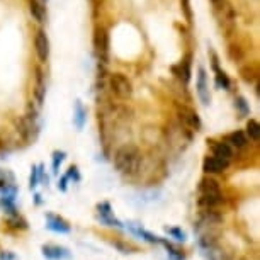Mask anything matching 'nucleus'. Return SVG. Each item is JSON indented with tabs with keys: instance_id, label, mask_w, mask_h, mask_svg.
Instances as JSON below:
<instances>
[{
	"instance_id": "nucleus-1",
	"label": "nucleus",
	"mask_w": 260,
	"mask_h": 260,
	"mask_svg": "<svg viewBox=\"0 0 260 260\" xmlns=\"http://www.w3.org/2000/svg\"><path fill=\"white\" fill-rule=\"evenodd\" d=\"M143 155L136 145H122L114 153L116 169L124 175H136L140 172Z\"/></svg>"
},
{
	"instance_id": "nucleus-2",
	"label": "nucleus",
	"mask_w": 260,
	"mask_h": 260,
	"mask_svg": "<svg viewBox=\"0 0 260 260\" xmlns=\"http://www.w3.org/2000/svg\"><path fill=\"white\" fill-rule=\"evenodd\" d=\"M109 87L112 94H116L119 99H129L133 95V85L122 73H112L109 77Z\"/></svg>"
},
{
	"instance_id": "nucleus-3",
	"label": "nucleus",
	"mask_w": 260,
	"mask_h": 260,
	"mask_svg": "<svg viewBox=\"0 0 260 260\" xmlns=\"http://www.w3.org/2000/svg\"><path fill=\"white\" fill-rule=\"evenodd\" d=\"M97 219L106 224V226H111V228H117V230H122L124 228V224H122L119 219L116 218L114 213H112V208L109 203H101L97 204Z\"/></svg>"
},
{
	"instance_id": "nucleus-4",
	"label": "nucleus",
	"mask_w": 260,
	"mask_h": 260,
	"mask_svg": "<svg viewBox=\"0 0 260 260\" xmlns=\"http://www.w3.org/2000/svg\"><path fill=\"white\" fill-rule=\"evenodd\" d=\"M41 252L46 260H72V252L67 247H61V245H43Z\"/></svg>"
},
{
	"instance_id": "nucleus-5",
	"label": "nucleus",
	"mask_w": 260,
	"mask_h": 260,
	"mask_svg": "<svg viewBox=\"0 0 260 260\" xmlns=\"http://www.w3.org/2000/svg\"><path fill=\"white\" fill-rule=\"evenodd\" d=\"M46 228L53 233H60V235H68L72 232L70 223H68L65 218H61V216H58V214H53V213L46 214Z\"/></svg>"
},
{
	"instance_id": "nucleus-6",
	"label": "nucleus",
	"mask_w": 260,
	"mask_h": 260,
	"mask_svg": "<svg viewBox=\"0 0 260 260\" xmlns=\"http://www.w3.org/2000/svg\"><path fill=\"white\" fill-rule=\"evenodd\" d=\"M228 167H230V160L218 158V156H214V155L208 156V158H204V161H203V170L206 172V174H209V175L223 174Z\"/></svg>"
},
{
	"instance_id": "nucleus-7",
	"label": "nucleus",
	"mask_w": 260,
	"mask_h": 260,
	"mask_svg": "<svg viewBox=\"0 0 260 260\" xmlns=\"http://www.w3.org/2000/svg\"><path fill=\"white\" fill-rule=\"evenodd\" d=\"M34 48H36L39 61H46L50 56V39H48L45 31H38L36 38H34Z\"/></svg>"
},
{
	"instance_id": "nucleus-8",
	"label": "nucleus",
	"mask_w": 260,
	"mask_h": 260,
	"mask_svg": "<svg viewBox=\"0 0 260 260\" xmlns=\"http://www.w3.org/2000/svg\"><path fill=\"white\" fill-rule=\"evenodd\" d=\"M95 48L101 60L107 61V58H109V34L104 27H99L95 32Z\"/></svg>"
},
{
	"instance_id": "nucleus-9",
	"label": "nucleus",
	"mask_w": 260,
	"mask_h": 260,
	"mask_svg": "<svg viewBox=\"0 0 260 260\" xmlns=\"http://www.w3.org/2000/svg\"><path fill=\"white\" fill-rule=\"evenodd\" d=\"M198 95L203 104H209L211 101V95H209V85H208V75H206V70L203 67L198 68Z\"/></svg>"
},
{
	"instance_id": "nucleus-10",
	"label": "nucleus",
	"mask_w": 260,
	"mask_h": 260,
	"mask_svg": "<svg viewBox=\"0 0 260 260\" xmlns=\"http://www.w3.org/2000/svg\"><path fill=\"white\" fill-rule=\"evenodd\" d=\"M224 203V196L221 194H201L198 199L199 208H218Z\"/></svg>"
},
{
	"instance_id": "nucleus-11",
	"label": "nucleus",
	"mask_w": 260,
	"mask_h": 260,
	"mask_svg": "<svg viewBox=\"0 0 260 260\" xmlns=\"http://www.w3.org/2000/svg\"><path fill=\"white\" fill-rule=\"evenodd\" d=\"M127 230H129L131 233L136 235V237H140L141 240H145V242L148 243H160V237H156V235H153L151 232H148V230L141 228L140 224H133V223H127Z\"/></svg>"
},
{
	"instance_id": "nucleus-12",
	"label": "nucleus",
	"mask_w": 260,
	"mask_h": 260,
	"mask_svg": "<svg viewBox=\"0 0 260 260\" xmlns=\"http://www.w3.org/2000/svg\"><path fill=\"white\" fill-rule=\"evenodd\" d=\"M199 192L201 194H221V185L213 177H204L199 182Z\"/></svg>"
},
{
	"instance_id": "nucleus-13",
	"label": "nucleus",
	"mask_w": 260,
	"mask_h": 260,
	"mask_svg": "<svg viewBox=\"0 0 260 260\" xmlns=\"http://www.w3.org/2000/svg\"><path fill=\"white\" fill-rule=\"evenodd\" d=\"M85 121H87V111L85 107L82 106L80 101H75V107H73V124L78 131L83 129L85 126Z\"/></svg>"
},
{
	"instance_id": "nucleus-14",
	"label": "nucleus",
	"mask_w": 260,
	"mask_h": 260,
	"mask_svg": "<svg viewBox=\"0 0 260 260\" xmlns=\"http://www.w3.org/2000/svg\"><path fill=\"white\" fill-rule=\"evenodd\" d=\"M29 12H31L32 19L39 24L46 21V9L43 7V4L39 0H29Z\"/></svg>"
},
{
	"instance_id": "nucleus-15",
	"label": "nucleus",
	"mask_w": 260,
	"mask_h": 260,
	"mask_svg": "<svg viewBox=\"0 0 260 260\" xmlns=\"http://www.w3.org/2000/svg\"><path fill=\"white\" fill-rule=\"evenodd\" d=\"M213 155L223 160H232L233 158V146H230L226 141H219V143L213 145Z\"/></svg>"
},
{
	"instance_id": "nucleus-16",
	"label": "nucleus",
	"mask_w": 260,
	"mask_h": 260,
	"mask_svg": "<svg viewBox=\"0 0 260 260\" xmlns=\"http://www.w3.org/2000/svg\"><path fill=\"white\" fill-rule=\"evenodd\" d=\"M160 243L165 247L167 253H169V257H170L172 260H185V258H187V255L184 253V250H182V248L175 247V245L172 243V242H169L167 238H160Z\"/></svg>"
},
{
	"instance_id": "nucleus-17",
	"label": "nucleus",
	"mask_w": 260,
	"mask_h": 260,
	"mask_svg": "<svg viewBox=\"0 0 260 260\" xmlns=\"http://www.w3.org/2000/svg\"><path fill=\"white\" fill-rule=\"evenodd\" d=\"M180 119H184L185 124L190 126V127H196V129L201 126V121H199L198 114H196V111H192L190 107H185V106L180 107Z\"/></svg>"
},
{
	"instance_id": "nucleus-18",
	"label": "nucleus",
	"mask_w": 260,
	"mask_h": 260,
	"mask_svg": "<svg viewBox=\"0 0 260 260\" xmlns=\"http://www.w3.org/2000/svg\"><path fill=\"white\" fill-rule=\"evenodd\" d=\"M226 143L235 148H245L248 145V136L243 131H233L226 136Z\"/></svg>"
},
{
	"instance_id": "nucleus-19",
	"label": "nucleus",
	"mask_w": 260,
	"mask_h": 260,
	"mask_svg": "<svg viewBox=\"0 0 260 260\" xmlns=\"http://www.w3.org/2000/svg\"><path fill=\"white\" fill-rule=\"evenodd\" d=\"M111 245L121 253H136V252H140L138 247H135L133 243L126 242V240H112Z\"/></svg>"
},
{
	"instance_id": "nucleus-20",
	"label": "nucleus",
	"mask_w": 260,
	"mask_h": 260,
	"mask_svg": "<svg viewBox=\"0 0 260 260\" xmlns=\"http://www.w3.org/2000/svg\"><path fill=\"white\" fill-rule=\"evenodd\" d=\"M7 224L11 226L12 230H17V232H24V230L29 228V224L26 219L22 218L21 214H16V216H9L7 219Z\"/></svg>"
},
{
	"instance_id": "nucleus-21",
	"label": "nucleus",
	"mask_w": 260,
	"mask_h": 260,
	"mask_svg": "<svg viewBox=\"0 0 260 260\" xmlns=\"http://www.w3.org/2000/svg\"><path fill=\"white\" fill-rule=\"evenodd\" d=\"M240 75H242V78L245 82L253 83V82H257L258 72H257V68L252 67V65H245V67L240 68Z\"/></svg>"
},
{
	"instance_id": "nucleus-22",
	"label": "nucleus",
	"mask_w": 260,
	"mask_h": 260,
	"mask_svg": "<svg viewBox=\"0 0 260 260\" xmlns=\"http://www.w3.org/2000/svg\"><path fill=\"white\" fill-rule=\"evenodd\" d=\"M248 136L250 140L253 141H258L260 140V124L255 119H250L247 122V133H245Z\"/></svg>"
},
{
	"instance_id": "nucleus-23",
	"label": "nucleus",
	"mask_w": 260,
	"mask_h": 260,
	"mask_svg": "<svg viewBox=\"0 0 260 260\" xmlns=\"http://www.w3.org/2000/svg\"><path fill=\"white\" fill-rule=\"evenodd\" d=\"M36 97H38V101H39V104L43 102V99H45V78H43V72L39 70H36Z\"/></svg>"
},
{
	"instance_id": "nucleus-24",
	"label": "nucleus",
	"mask_w": 260,
	"mask_h": 260,
	"mask_svg": "<svg viewBox=\"0 0 260 260\" xmlns=\"http://www.w3.org/2000/svg\"><path fill=\"white\" fill-rule=\"evenodd\" d=\"M0 208L4 209V213H7L9 216H16L19 214V211L16 208V203L11 199H6V198H0Z\"/></svg>"
},
{
	"instance_id": "nucleus-25",
	"label": "nucleus",
	"mask_w": 260,
	"mask_h": 260,
	"mask_svg": "<svg viewBox=\"0 0 260 260\" xmlns=\"http://www.w3.org/2000/svg\"><path fill=\"white\" fill-rule=\"evenodd\" d=\"M165 232L170 235L172 238L175 240V242H179V243H184L185 240H187V235H185V232L182 228H177V226H174V228H165Z\"/></svg>"
},
{
	"instance_id": "nucleus-26",
	"label": "nucleus",
	"mask_w": 260,
	"mask_h": 260,
	"mask_svg": "<svg viewBox=\"0 0 260 260\" xmlns=\"http://www.w3.org/2000/svg\"><path fill=\"white\" fill-rule=\"evenodd\" d=\"M53 164H51V167H53V174H58V170H60V165L63 164V160L67 158V153L65 151H53Z\"/></svg>"
},
{
	"instance_id": "nucleus-27",
	"label": "nucleus",
	"mask_w": 260,
	"mask_h": 260,
	"mask_svg": "<svg viewBox=\"0 0 260 260\" xmlns=\"http://www.w3.org/2000/svg\"><path fill=\"white\" fill-rule=\"evenodd\" d=\"M179 77L182 78L184 82H189V78H190V56H187L182 63H180Z\"/></svg>"
},
{
	"instance_id": "nucleus-28",
	"label": "nucleus",
	"mask_w": 260,
	"mask_h": 260,
	"mask_svg": "<svg viewBox=\"0 0 260 260\" xmlns=\"http://www.w3.org/2000/svg\"><path fill=\"white\" fill-rule=\"evenodd\" d=\"M214 73H216V83H218V87H221V89H230V78H228V75L224 72H221L218 68V70H214Z\"/></svg>"
},
{
	"instance_id": "nucleus-29",
	"label": "nucleus",
	"mask_w": 260,
	"mask_h": 260,
	"mask_svg": "<svg viewBox=\"0 0 260 260\" xmlns=\"http://www.w3.org/2000/svg\"><path fill=\"white\" fill-rule=\"evenodd\" d=\"M228 53H230V58H232L233 61H240L243 58V51H242V48H240L238 45H232V46H230Z\"/></svg>"
},
{
	"instance_id": "nucleus-30",
	"label": "nucleus",
	"mask_w": 260,
	"mask_h": 260,
	"mask_svg": "<svg viewBox=\"0 0 260 260\" xmlns=\"http://www.w3.org/2000/svg\"><path fill=\"white\" fill-rule=\"evenodd\" d=\"M235 106L238 107V111L242 112V116H247L248 112H250V107H248V104H247V101L243 99V97H238L237 101H235Z\"/></svg>"
},
{
	"instance_id": "nucleus-31",
	"label": "nucleus",
	"mask_w": 260,
	"mask_h": 260,
	"mask_svg": "<svg viewBox=\"0 0 260 260\" xmlns=\"http://www.w3.org/2000/svg\"><path fill=\"white\" fill-rule=\"evenodd\" d=\"M39 185V169L38 167H32L31 170V179H29V187L31 189H36Z\"/></svg>"
},
{
	"instance_id": "nucleus-32",
	"label": "nucleus",
	"mask_w": 260,
	"mask_h": 260,
	"mask_svg": "<svg viewBox=\"0 0 260 260\" xmlns=\"http://www.w3.org/2000/svg\"><path fill=\"white\" fill-rule=\"evenodd\" d=\"M65 175L68 177V180H75V182H78V180H80V172H78V167L77 165H72Z\"/></svg>"
},
{
	"instance_id": "nucleus-33",
	"label": "nucleus",
	"mask_w": 260,
	"mask_h": 260,
	"mask_svg": "<svg viewBox=\"0 0 260 260\" xmlns=\"http://www.w3.org/2000/svg\"><path fill=\"white\" fill-rule=\"evenodd\" d=\"M58 189H60L61 192H67V189H68V177L67 175H63V177L58 180Z\"/></svg>"
},
{
	"instance_id": "nucleus-34",
	"label": "nucleus",
	"mask_w": 260,
	"mask_h": 260,
	"mask_svg": "<svg viewBox=\"0 0 260 260\" xmlns=\"http://www.w3.org/2000/svg\"><path fill=\"white\" fill-rule=\"evenodd\" d=\"M0 260H16L14 252H0Z\"/></svg>"
},
{
	"instance_id": "nucleus-35",
	"label": "nucleus",
	"mask_w": 260,
	"mask_h": 260,
	"mask_svg": "<svg viewBox=\"0 0 260 260\" xmlns=\"http://www.w3.org/2000/svg\"><path fill=\"white\" fill-rule=\"evenodd\" d=\"M34 198H36V206H39V204L43 203V201H41V196H39V194H36V196H34Z\"/></svg>"
},
{
	"instance_id": "nucleus-36",
	"label": "nucleus",
	"mask_w": 260,
	"mask_h": 260,
	"mask_svg": "<svg viewBox=\"0 0 260 260\" xmlns=\"http://www.w3.org/2000/svg\"><path fill=\"white\" fill-rule=\"evenodd\" d=\"M235 260V258H233ZM238 260H247V258H238Z\"/></svg>"
},
{
	"instance_id": "nucleus-37",
	"label": "nucleus",
	"mask_w": 260,
	"mask_h": 260,
	"mask_svg": "<svg viewBox=\"0 0 260 260\" xmlns=\"http://www.w3.org/2000/svg\"><path fill=\"white\" fill-rule=\"evenodd\" d=\"M214 2H216V0H213V4H214Z\"/></svg>"
},
{
	"instance_id": "nucleus-38",
	"label": "nucleus",
	"mask_w": 260,
	"mask_h": 260,
	"mask_svg": "<svg viewBox=\"0 0 260 260\" xmlns=\"http://www.w3.org/2000/svg\"><path fill=\"white\" fill-rule=\"evenodd\" d=\"M0 175H2V172H0Z\"/></svg>"
}]
</instances>
